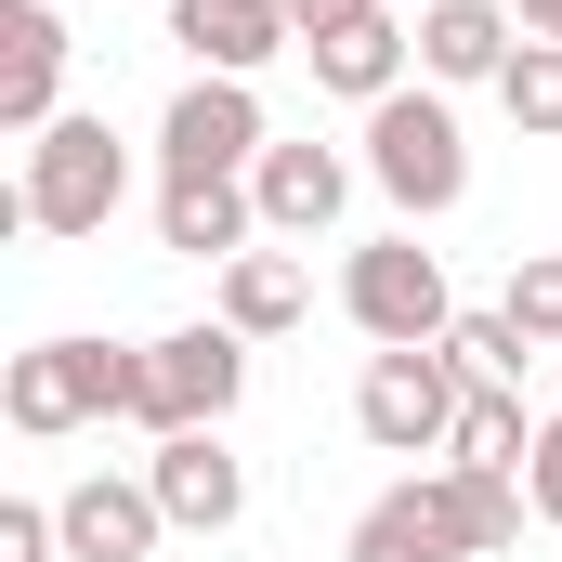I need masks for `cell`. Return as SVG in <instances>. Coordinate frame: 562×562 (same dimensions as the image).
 I'll return each instance as SVG.
<instances>
[{
	"instance_id": "1",
	"label": "cell",
	"mask_w": 562,
	"mask_h": 562,
	"mask_svg": "<svg viewBox=\"0 0 562 562\" xmlns=\"http://www.w3.org/2000/svg\"><path fill=\"white\" fill-rule=\"evenodd\" d=\"M119 196H132V144L105 132V119H53V132L26 144V170H13V196H0V223H26V236H105L119 223Z\"/></svg>"
},
{
	"instance_id": "2",
	"label": "cell",
	"mask_w": 562,
	"mask_h": 562,
	"mask_svg": "<svg viewBox=\"0 0 562 562\" xmlns=\"http://www.w3.org/2000/svg\"><path fill=\"white\" fill-rule=\"evenodd\" d=\"M132 406H144V353H119V340H26L0 380V419L26 445H66V431L132 419Z\"/></svg>"
},
{
	"instance_id": "3",
	"label": "cell",
	"mask_w": 562,
	"mask_h": 562,
	"mask_svg": "<svg viewBox=\"0 0 562 562\" xmlns=\"http://www.w3.org/2000/svg\"><path fill=\"white\" fill-rule=\"evenodd\" d=\"M367 183L406 210V223H445L458 196H471V132H458V105L406 79L393 105H367Z\"/></svg>"
},
{
	"instance_id": "4",
	"label": "cell",
	"mask_w": 562,
	"mask_h": 562,
	"mask_svg": "<svg viewBox=\"0 0 562 562\" xmlns=\"http://www.w3.org/2000/svg\"><path fill=\"white\" fill-rule=\"evenodd\" d=\"M458 406H471V380H458L445 340H419V353H367V380H353V431H367L380 458H445Z\"/></svg>"
},
{
	"instance_id": "5",
	"label": "cell",
	"mask_w": 562,
	"mask_h": 562,
	"mask_svg": "<svg viewBox=\"0 0 562 562\" xmlns=\"http://www.w3.org/2000/svg\"><path fill=\"white\" fill-rule=\"evenodd\" d=\"M236 393H249V340L210 314V327H170V340H144V431H223L236 419Z\"/></svg>"
},
{
	"instance_id": "6",
	"label": "cell",
	"mask_w": 562,
	"mask_h": 562,
	"mask_svg": "<svg viewBox=\"0 0 562 562\" xmlns=\"http://www.w3.org/2000/svg\"><path fill=\"white\" fill-rule=\"evenodd\" d=\"M262 144H276V119H262V92H249V79H183V92H170V119H157L170 183H249V170H262Z\"/></svg>"
},
{
	"instance_id": "7",
	"label": "cell",
	"mask_w": 562,
	"mask_h": 562,
	"mask_svg": "<svg viewBox=\"0 0 562 562\" xmlns=\"http://www.w3.org/2000/svg\"><path fill=\"white\" fill-rule=\"evenodd\" d=\"M340 314L380 340V353H419L458 327V301H445V262H431L419 236H380V249H353V276H340Z\"/></svg>"
},
{
	"instance_id": "8",
	"label": "cell",
	"mask_w": 562,
	"mask_h": 562,
	"mask_svg": "<svg viewBox=\"0 0 562 562\" xmlns=\"http://www.w3.org/2000/svg\"><path fill=\"white\" fill-rule=\"evenodd\" d=\"M340 562H484L458 471L431 458V471H406L393 497H367V510H353V550H340Z\"/></svg>"
},
{
	"instance_id": "9",
	"label": "cell",
	"mask_w": 562,
	"mask_h": 562,
	"mask_svg": "<svg viewBox=\"0 0 562 562\" xmlns=\"http://www.w3.org/2000/svg\"><path fill=\"white\" fill-rule=\"evenodd\" d=\"M66 119V13L53 0H0V132L40 144Z\"/></svg>"
},
{
	"instance_id": "10",
	"label": "cell",
	"mask_w": 562,
	"mask_h": 562,
	"mask_svg": "<svg viewBox=\"0 0 562 562\" xmlns=\"http://www.w3.org/2000/svg\"><path fill=\"white\" fill-rule=\"evenodd\" d=\"M144 484H157L170 537H223V524L249 510V471H236V445H223V431H157Z\"/></svg>"
},
{
	"instance_id": "11",
	"label": "cell",
	"mask_w": 562,
	"mask_h": 562,
	"mask_svg": "<svg viewBox=\"0 0 562 562\" xmlns=\"http://www.w3.org/2000/svg\"><path fill=\"white\" fill-rule=\"evenodd\" d=\"M510 53H524V13H510V0H431L419 13V79L431 92H471V79L497 92Z\"/></svg>"
},
{
	"instance_id": "12",
	"label": "cell",
	"mask_w": 562,
	"mask_h": 562,
	"mask_svg": "<svg viewBox=\"0 0 562 562\" xmlns=\"http://www.w3.org/2000/svg\"><path fill=\"white\" fill-rule=\"evenodd\" d=\"M170 40L196 53V79H262L288 40V0H170Z\"/></svg>"
},
{
	"instance_id": "13",
	"label": "cell",
	"mask_w": 562,
	"mask_h": 562,
	"mask_svg": "<svg viewBox=\"0 0 562 562\" xmlns=\"http://www.w3.org/2000/svg\"><path fill=\"white\" fill-rule=\"evenodd\" d=\"M53 524H66V562H144L170 537V510H157V484H119V471H92V484H66L53 497Z\"/></svg>"
},
{
	"instance_id": "14",
	"label": "cell",
	"mask_w": 562,
	"mask_h": 562,
	"mask_svg": "<svg viewBox=\"0 0 562 562\" xmlns=\"http://www.w3.org/2000/svg\"><path fill=\"white\" fill-rule=\"evenodd\" d=\"M249 196H262V236H327L340 196H353V157L340 144H262Z\"/></svg>"
},
{
	"instance_id": "15",
	"label": "cell",
	"mask_w": 562,
	"mask_h": 562,
	"mask_svg": "<svg viewBox=\"0 0 562 562\" xmlns=\"http://www.w3.org/2000/svg\"><path fill=\"white\" fill-rule=\"evenodd\" d=\"M157 249L236 262V249H262V196L249 183H157Z\"/></svg>"
},
{
	"instance_id": "16",
	"label": "cell",
	"mask_w": 562,
	"mask_h": 562,
	"mask_svg": "<svg viewBox=\"0 0 562 562\" xmlns=\"http://www.w3.org/2000/svg\"><path fill=\"white\" fill-rule=\"evenodd\" d=\"M301 53H314V79H327L340 105H393L406 66H419V40H406L393 13H367V26H340V40H301Z\"/></svg>"
},
{
	"instance_id": "17",
	"label": "cell",
	"mask_w": 562,
	"mask_h": 562,
	"mask_svg": "<svg viewBox=\"0 0 562 562\" xmlns=\"http://www.w3.org/2000/svg\"><path fill=\"white\" fill-rule=\"evenodd\" d=\"M301 301H314V288H301L288 249H236V262H223V327H236V340H288Z\"/></svg>"
},
{
	"instance_id": "18",
	"label": "cell",
	"mask_w": 562,
	"mask_h": 562,
	"mask_svg": "<svg viewBox=\"0 0 562 562\" xmlns=\"http://www.w3.org/2000/svg\"><path fill=\"white\" fill-rule=\"evenodd\" d=\"M524 445H537L524 393H484V380H471V406H458V431H445V471H524Z\"/></svg>"
},
{
	"instance_id": "19",
	"label": "cell",
	"mask_w": 562,
	"mask_h": 562,
	"mask_svg": "<svg viewBox=\"0 0 562 562\" xmlns=\"http://www.w3.org/2000/svg\"><path fill=\"white\" fill-rule=\"evenodd\" d=\"M445 353H458V380H484V393H524V353H537V340H524L510 314H458V327H445Z\"/></svg>"
},
{
	"instance_id": "20",
	"label": "cell",
	"mask_w": 562,
	"mask_h": 562,
	"mask_svg": "<svg viewBox=\"0 0 562 562\" xmlns=\"http://www.w3.org/2000/svg\"><path fill=\"white\" fill-rule=\"evenodd\" d=\"M497 105H510V132H562V40H524L510 53V79H497Z\"/></svg>"
},
{
	"instance_id": "21",
	"label": "cell",
	"mask_w": 562,
	"mask_h": 562,
	"mask_svg": "<svg viewBox=\"0 0 562 562\" xmlns=\"http://www.w3.org/2000/svg\"><path fill=\"white\" fill-rule=\"evenodd\" d=\"M497 314H510L537 353H562V249H524V262H510V288H497Z\"/></svg>"
},
{
	"instance_id": "22",
	"label": "cell",
	"mask_w": 562,
	"mask_h": 562,
	"mask_svg": "<svg viewBox=\"0 0 562 562\" xmlns=\"http://www.w3.org/2000/svg\"><path fill=\"white\" fill-rule=\"evenodd\" d=\"M0 562H66V524L40 497H0Z\"/></svg>"
},
{
	"instance_id": "23",
	"label": "cell",
	"mask_w": 562,
	"mask_h": 562,
	"mask_svg": "<svg viewBox=\"0 0 562 562\" xmlns=\"http://www.w3.org/2000/svg\"><path fill=\"white\" fill-rule=\"evenodd\" d=\"M524 497H537V524H562V406L537 419V445H524Z\"/></svg>"
},
{
	"instance_id": "24",
	"label": "cell",
	"mask_w": 562,
	"mask_h": 562,
	"mask_svg": "<svg viewBox=\"0 0 562 562\" xmlns=\"http://www.w3.org/2000/svg\"><path fill=\"white\" fill-rule=\"evenodd\" d=\"M367 13H380V0H288V26H301V40H340V26H367Z\"/></svg>"
},
{
	"instance_id": "25",
	"label": "cell",
	"mask_w": 562,
	"mask_h": 562,
	"mask_svg": "<svg viewBox=\"0 0 562 562\" xmlns=\"http://www.w3.org/2000/svg\"><path fill=\"white\" fill-rule=\"evenodd\" d=\"M524 13V40H562V0H510Z\"/></svg>"
},
{
	"instance_id": "26",
	"label": "cell",
	"mask_w": 562,
	"mask_h": 562,
	"mask_svg": "<svg viewBox=\"0 0 562 562\" xmlns=\"http://www.w3.org/2000/svg\"><path fill=\"white\" fill-rule=\"evenodd\" d=\"M550 406H562V353H550Z\"/></svg>"
},
{
	"instance_id": "27",
	"label": "cell",
	"mask_w": 562,
	"mask_h": 562,
	"mask_svg": "<svg viewBox=\"0 0 562 562\" xmlns=\"http://www.w3.org/2000/svg\"><path fill=\"white\" fill-rule=\"evenodd\" d=\"M419 13H431V0H419Z\"/></svg>"
}]
</instances>
